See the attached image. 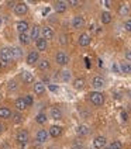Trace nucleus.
Returning <instances> with one entry per match:
<instances>
[{
	"mask_svg": "<svg viewBox=\"0 0 131 149\" xmlns=\"http://www.w3.org/2000/svg\"><path fill=\"white\" fill-rule=\"evenodd\" d=\"M21 79H23V82L24 83H33L34 82V76L28 70H23L21 72Z\"/></svg>",
	"mask_w": 131,
	"mask_h": 149,
	"instance_id": "f8f14e48",
	"label": "nucleus"
},
{
	"mask_svg": "<svg viewBox=\"0 0 131 149\" xmlns=\"http://www.w3.org/2000/svg\"><path fill=\"white\" fill-rule=\"evenodd\" d=\"M127 13H128V8H127V6H121V7H120V14L125 16Z\"/></svg>",
	"mask_w": 131,
	"mask_h": 149,
	"instance_id": "e433bc0d",
	"label": "nucleus"
},
{
	"mask_svg": "<svg viewBox=\"0 0 131 149\" xmlns=\"http://www.w3.org/2000/svg\"><path fill=\"white\" fill-rule=\"evenodd\" d=\"M35 120H37V123H38V124H45L48 118H47V116H45L44 113H40L38 116L35 117Z\"/></svg>",
	"mask_w": 131,
	"mask_h": 149,
	"instance_id": "c756f323",
	"label": "nucleus"
},
{
	"mask_svg": "<svg viewBox=\"0 0 131 149\" xmlns=\"http://www.w3.org/2000/svg\"><path fill=\"white\" fill-rule=\"evenodd\" d=\"M0 24H1V18H0Z\"/></svg>",
	"mask_w": 131,
	"mask_h": 149,
	"instance_id": "de8ad7c7",
	"label": "nucleus"
},
{
	"mask_svg": "<svg viewBox=\"0 0 131 149\" xmlns=\"http://www.w3.org/2000/svg\"><path fill=\"white\" fill-rule=\"evenodd\" d=\"M11 59H13V55H11V49H10V48L4 47V48L0 49V61H1L3 63H8Z\"/></svg>",
	"mask_w": 131,
	"mask_h": 149,
	"instance_id": "f03ea898",
	"label": "nucleus"
},
{
	"mask_svg": "<svg viewBox=\"0 0 131 149\" xmlns=\"http://www.w3.org/2000/svg\"><path fill=\"white\" fill-rule=\"evenodd\" d=\"M120 70H121L123 73H131V65L127 63V62H123V63L120 65Z\"/></svg>",
	"mask_w": 131,
	"mask_h": 149,
	"instance_id": "c85d7f7f",
	"label": "nucleus"
},
{
	"mask_svg": "<svg viewBox=\"0 0 131 149\" xmlns=\"http://www.w3.org/2000/svg\"><path fill=\"white\" fill-rule=\"evenodd\" d=\"M72 25H74L75 28H82L83 25H85V20H83V17L76 16L74 20H72Z\"/></svg>",
	"mask_w": 131,
	"mask_h": 149,
	"instance_id": "4468645a",
	"label": "nucleus"
},
{
	"mask_svg": "<svg viewBox=\"0 0 131 149\" xmlns=\"http://www.w3.org/2000/svg\"><path fill=\"white\" fill-rule=\"evenodd\" d=\"M61 135H62V128H61V127L54 125V127H51V128H49V136H52V138H58V136H61Z\"/></svg>",
	"mask_w": 131,
	"mask_h": 149,
	"instance_id": "1a4fd4ad",
	"label": "nucleus"
},
{
	"mask_svg": "<svg viewBox=\"0 0 131 149\" xmlns=\"http://www.w3.org/2000/svg\"><path fill=\"white\" fill-rule=\"evenodd\" d=\"M49 114H51V117H52L54 120H59V118L62 117V113H61V110H59V108H57V107H52V108H51Z\"/></svg>",
	"mask_w": 131,
	"mask_h": 149,
	"instance_id": "412c9836",
	"label": "nucleus"
},
{
	"mask_svg": "<svg viewBox=\"0 0 131 149\" xmlns=\"http://www.w3.org/2000/svg\"><path fill=\"white\" fill-rule=\"evenodd\" d=\"M48 89H49L51 91H52V93H57V91L59 90V87H58L57 84H49V86H48Z\"/></svg>",
	"mask_w": 131,
	"mask_h": 149,
	"instance_id": "f704fd0d",
	"label": "nucleus"
},
{
	"mask_svg": "<svg viewBox=\"0 0 131 149\" xmlns=\"http://www.w3.org/2000/svg\"><path fill=\"white\" fill-rule=\"evenodd\" d=\"M93 146L96 149H103L106 146V138L104 136H96L93 139Z\"/></svg>",
	"mask_w": 131,
	"mask_h": 149,
	"instance_id": "39448f33",
	"label": "nucleus"
},
{
	"mask_svg": "<svg viewBox=\"0 0 131 149\" xmlns=\"http://www.w3.org/2000/svg\"><path fill=\"white\" fill-rule=\"evenodd\" d=\"M76 132L79 134V135H88L89 134V127L88 125H79L78 128H76Z\"/></svg>",
	"mask_w": 131,
	"mask_h": 149,
	"instance_id": "b1692460",
	"label": "nucleus"
},
{
	"mask_svg": "<svg viewBox=\"0 0 131 149\" xmlns=\"http://www.w3.org/2000/svg\"><path fill=\"white\" fill-rule=\"evenodd\" d=\"M55 10H57V13H65L66 10V1L64 0H59L55 3Z\"/></svg>",
	"mask_w": 131,
	"mask_h": 149,
	"instance_id": "2eb2a0df",
	"label": "nucleus"
},
{
	"mask_svg": "<svg viewBox=\"0 0 131 149\" xmlns=\"http://www.w3.org/2000/svg\"><path fill=\"white\" fill-rule=\"evenodd\" d=\"M42 35H44L45 40H52V38H54V31H52V28L44 27V28H42Z\"/></svg>",
	"mask_w": 131,
	"mask_h": 149,
	"instance_id": "dca6fc26",
	"label": "nucleus"
},
{
	"mask_svg": "<svg viewBox=\"0 0 131 149\" xmlns=\"http://www.w3.org/2000/svg\"><path fill=\"white\" fill-rule=\"evenodd\" d=\"M27 10H28V7H27L25 3H17L16 7H14V13L17 16H23V14L27 13Z\"/></svg>",
	"mask_w": 131,
	"mask_h": 149,
	"instance_id": "423d86ee",
	"label": "nucleus"
},
{
	"mask_svg": "<svg viewBox=\"0 0 131 149\" xmlns=\"http://www.w3.org/2000/svg\"><path fill=\"white\" fill-rule=\"evenodd\" d=\"M113 72H116V73H118V72H121V70H120V68H118V65H113Z\"/></svg>",
	"mask_w": 131,
	"mask_h": 149,
	"instance_id": "ea45409f",
	"label": "nucleus"
},
{
	"mask_svg": "<svg viewBox=\"0 0 131 149\" xmlns=\"http://www.w3.org/2000/svg\"><path fill=\"white\" fill-rule=\"evenodd\" d=\"M10 117H13V113L8 110V108H6V107H1L0 108V118H10Z\"/></svg>",
	"mask_w": 131,
	"mask_h": 149,
	"instance_id": "4be33fe9",
	"label": "nucleus"
},
{
	"mask_svg": "<svg viewBox=\"0 0 131 149\" xmlns=\"http://www.w3.org/2000/svg\"><path fill=\"white\" fill-rule=\"evenodd\" d=\"M38 59H40L38 52H37V51H31V52L27 55V63L33 66V65H35V63L38 62Z\"/></svg>",
	"mask_w": 131,
	"mask_h": 149,
	"instance_id": "20e7f679",
	"label": "nucleus"
},
{
	"mask_svg": "<svg viewBox=\"0 0 131 149\" xmlns=\"http://www.w3.org/2000/svg\"><path fill=\"white\" fill-rule=\"evenodd\" d=\"M104 149H110V146H109V148H104Z\"/></svg>",
	"mask_w": 131,
	"mask_h": 149,
	"instance_id": "49530a36",
	"label": "nucleus"
},
{
	"mask_svg": "<svg viewBox=\"0 0 131 149\" xmlns=\"http://www.w3.org/2000/svg\"><path fill=\"white\" fill-rule=\"evenodd\" d=\"M90 44V35L89 34H82L81 37H79V45L81 47H88Z\"/></svg>",
	"mask_w": 131,
	"mask_h": 149,
	"instance_id": "9b49d317",
	"label": "nucleus"
},
{
	"mask_svg": "<svg viewBox=\"0 0 131 149\" xmlns=\"http://www.w3.org/2000/svg\"><path fill=\"white\" fill-rule=\"evenodd\" d=\"M17 30L20 34H25V31L28 30V23L27 21H18L17 23Z\"/></svg>",
	"mask_w": 131,
	"mask_h": 149,
	"instance_id": "f3484780",
	"label": "nucleus"
},
{
	"mask_svg": "<svg viewBox=\"0 0 131 149\" xmlns=\"http://www.w3.org/2000/svg\"><path fill=\"white\" fill-rule=\"evenodd\" d=\"M69 79H71V73L68 70H64L62 72V80L64 82H69Z\"/></svg>",
	"mask_w": 131,
	"mask_h": 149,
	"instance_id": "473e14b6",
	"label": "nucleus"
},
{
	"mask_svg": "<svg viewBox=\"0 0 131 149\" xmlns=\"http://www.w3.org/2000/svg\"><path fill=\"white\" fill-rule=\"evenodd\" d=\"M7 87L8 89H10V90H16V82H14V80H10V82H8V84H7Z\"/></svg>",
	"mask_w": 131,
	"mask_h": 149,
	"instance_id": "72a5a7b5",
	"label": "nucleus"
},
{
	"mask_svg": "<svg viewBox=\"0 0 131 149\" xmlns=\"http://www.w3.org/2000/svg\"><path fill=\"white\" fill-rule=\"evenodd\" d=\"M74 87L76 89V90H81V89H83V87H85V79H83V77L76 79V80L74 82Z\"/></svg>",
	"mask_w": 131,
	"mask_h": 149,
	"instance_id": "5701e85b",
	"label": "nucleus"
},
{
	"mask_svg": "<svg viewBox=\"0 0 131 149\" xmlns=\"http://www.w3.org/2000/svg\"><path fill=\"white\" fill-rule=\"evenodd\" d=\"M110 149H123V143H121L120 141L111 142V145H110Z\"/></svg>",
	"mask_w": 131,
	"mask_h": 149,
	"instance_id": "7c9ffc66",
	"label": "nucleus"
},
{
	"mask_svg": "<svg viewBox=\"0 0 131 149\" xmlns=\"http://www.w3.org/2000/svg\"><path fill=\"white\" fill-rule=\"evenodd\" d=\"M31 40H34V41L37 42L38 40H40V27L38 25H34V28L31 30Z\"/></svg>",
	"mask_w": 131,
	"mask_h": 149,
	"instance_id": "a211bd4d",
	"label": "nucleus"
},
{
	"mask_svg": "<svg viewBox=\"0 0 131 149\" xmlns=\"http://www.w3.org/2000/svg\"><path fill=\"white\" fill-rule=\"evenodd\" d=\"M130 96H131V91H130Z\"/></svg>",
	"mask_w": 131,
	"mask_h": 149,
	"instance_id": "09e8293b",
	"label": "nucleus"
},
{
	"mask_svg": "<svg viewBox=\"0 0 131 149\" xmlns=\"http://www.w3.org/2000/svg\"><path fill=\"white\" fill-rule=\"evenodd\" d=\"M61 42H62L64 45L66 44V35H61Z\"/></svg>",
	"mask_w": 131,
	"mask_h": 149,
	"instance_id": "79ce46f5",
	"label": "nucleus"
},
{
	"mask_svg": "<svg viewBox=\"0 0 131 149\" xmlns=\"http://www.w3.org/2000/svg\"><path fill=\"white\" fill-rule=\"evenodd\" d=\"M89 99H90V101H92L95 106H102V104L104 103V96H103L102 93H99V91H93V93H90Z\"/></svg>",
	"mask_w": 131,
	"mask_h": 149,
	"instance_id": "f257e3e1",
	"label": "nucleus"
},
{
	"mask_svg": "<svg viewBox=\"0 0 131 149\" xmlns=\"http://www.w3.org/2000/svg\"><path fill=\"white\" fill-rule=\"evenodd\" d=\"M55 59H57V62L59 65H66V63L69 62V56L66 55L65 52H58Z\"/></svg>",
	"mask_w": 131,
	"mask_h": 149,
	"instance_id": "0eeeda50",
	"label": "nucleus"
},
{
	"mask_svg": "<svg viewBox=\"0 0 131 149\" xmlns=\"http://www.w3.org/2000/svg\"><path fill=\"white\" fill-rule=\"evenodd\" d=\"M13 121L17 123V124L21 123V121H23V116H21L20 113H14V114H13Z\"/></svg>",
	"mask_w": 131,
	"mask_h": 149,
	"instance_id": "2f4dec72",
	"label": "nucleus"
},
{
	"mask_svg": "<svg viewBox=\"0 0 131 149\" xmlns=\"http://www.w3.org/2000/svg\"><path fill=\"white\" fill-rule=\"evenodd\" d=\"M121 116H123V118H124V120H127V114H125L124 111H123V113H121Z\"/></svg>",
	"mask_w": 131,
	"mask_h": 149,
	"instance_id": "c03bdc74",
	"label": "nucleus"
},
{
	"mask_svg": "<svg viewBox=\"0 0 131 149\" xmlns=\"http://www.w3.org/2000/svg\"><path fill=\"white\" fill-rule=\"evenodd\" d=\"M37 48H38V51L47 49V40H45V38H40V40L37 41Z\"/></svg>",
	"mask_w": 131,
	"mask_h": 149,
	"instance_id": "bb28decb",
	"label": "nucleus"
},
{
	"mask_svg": "<svg viewBox=\"0 0 131 149\" xmlns=\"http://www.w3.org/2000/svg\"><path fill=\"white\" fill-rule=\"evenodd\" d=\"M49 136V131H45V130H40L37 135H35V141L38 142V143H44V142L48 139Z\"/></svg>",
	"mask_w": 131,
	"mask_h": 149,
	"instance_id": "7ed1b4c3",
	"label": "nucleus"
},
{
	"mask_svg": "<svg viewBox=\"0 0 131 149\" xmlns=\"http://www.w3.org/2000/svg\"><path fill=\"white\" fill-rule=\"evenodd\" d=\"M14 104H16V108H17V110H25V108L28 107V106H27V103H25V99H24V97H18V99L14 101Z\"/></svg>",
	"mask_w": 131,
	"mask_h": 149,
	"instance_id": "ddd939ff",
	"label": "nucleus"
},
{
	"mask_svg": "<svg viewBox=\"0 0 131 149\" xmlns=\"http://www.w3.org/2000/svg\"><path fill=\"white\" fill-rule=\"evenodd\" d=\"M24 99H25V103H27V106H31V104H33V97H31V96H25Z\"/></svg>",
	"mask_w": 131,
	"mask_h": 149,
	"instance_id": "4c0bfd02",
	"label": "nucleus"
},
{
	"mask_svg": "<svg viewBox=\"0 0 131 149\" xmlns=\"http://www.w3.org/2000/svg\"><path fill=\"white\" fill-rule=\"evenodd\" d=\"M17 141L20 142V143H27L28 142V132L27 131H20V132L17 134Z\"/></svg>",
	"mask_w": 131,
	"mask_h": 149,
	"instance_id": "9d476101",
	"label": "nucleus"
},
{
	"mask_svg": "<svg viewBox=\"0 0 131 149\" xmlns=\"http://www.w3.org/2000/svg\"><path fill=\"white\" fill-rule=\"evenodd\" d=\"M124 28H125L127 31H130L131 33V20H127V21L124 23Z\"/></svg>",
	"mask_w": 131,
	"mask_h": 149,
	"instance_id": "c9c22d12",
	"label": "nucleus"
},
{
	"mask_svg": "<svg viewBox=\"0 0 131 149\" xmlns=\"http://www.w3.org/2000/svg\"><path fill=\"white\" fill-rule=\"evenodd\" d=\"M45 91V86H44V83L42 82H37L34 84V93H37V94H42Z\"/></svg>",
	"mask_w": 131,
	"mask_h": 149,
	"instance_id": "aec40b11",
	"label": "nucleus"
},
{
	"mask_svg": "<svg viewBox=\"0 0 131 149\" xmlns=\"http://www.w3.org/2000/svg\"><path fill=\"white\" fill-rule=\"evenodd\" d=\"M11 55H13V59H20L23 56V51L18 47H13L11 48Z\"/></svg>",
	"mask_w": 131,
	"mask_h": 149,
	"instance_id": "6ab92c4d",
	"label": "nucleus"
},
{
	"mask_svg": "<svg viewBox=\"0 0 131 149\" xmlns=\"http://www.w3.org/2000/svg\"><path fill=\"white\" fill-rule=\"evenodd\" d=\"M110 21H111V14L109 11H103L102 13V23L103 24H109Z\"/></svg>",
	"mask_w": 131,
	"mask_h": 149,
	"instance_id": "cd10ccee",
	"label": "nucleus"
},
{
	"mask_svg": "<svg viewBox=\"0 0 131 149\" xmlns=\"http://www.w3.org/2000/svg\"><path fill=\"white\" fill-rule=\"evenodd\" d=\"M1 131H3V125L0 124V132H1Z\"/></svg>",
	"mask_w": 131,
	"mask_h": 149,
	"instance_id": "a18cd8bd",
	"label": "nucleus"
},
{
	"mask_svg": "<svg viewBox=\"0 0 131 149\" xmlns=\"http://www.w3.org/2000/svg\"><path fill=\"white\" fill-rule=\"evenodd\" d=\"M49 61L48 59H41L40 61V63H38V68H40V70H48L49 69Z\"/></svg>",
	"mask_w": 131,
	"mask_h": 149,
	"instance_id": "393cba45",
	"label": "nucleus"
},
{
	"mask_svg": "<svg viewBox=\"0 0 131 149\" xmlns=\"http://www.w3.org/2000/svg\"><path fill=\"white\" fill-rule=\"evenodd\" d=\"M125 59H128V61H131V51H128V52L125 54Z\"/></svg>",
	"mask_w": 131,
	"mask_h": 149,
	"instance_id": "37998d69",
	"label": "nucleus"
},
{
	"mask_svg": "<svg viewBox=\"0 0 131 149\" xmlns=\"http://www.w3.org/2000/svg\"><path fill=\"white\" fill-rule=\"evenodd\" d=\"M92 86H93L95 89H102V87L104 86V79L100 77V76H95V77L92 79Z\"/></svg>",
	"mask_w": 131,
	"mask_h": 149,
	"instance_id": "6e6552de",
	"label": "nucleus"
},
{
	"mask_svg": "<svg viewBox=\"0 0 131 149\" xmlns=\"http://www.w3.org/2000/svg\"><path fill=\"white\" fill-rule=\"evenodd\" d=\"M30 40H31V37H30V35H27V34H20V35H18V41L21 42L23 45L30 44Z\"/></svg>",
	"mask_w": 131,
	"mask_h": 149,
	"instance_id": "a878e982",
	"label": "nucleus"
},
{
	"mask_svg": "<svg viewBox=\"0 0 131 149\" xmlns=\"http://www.w3.org/2000/svg\"><path fill=\"white\" fill-rule=\"evenodd\" d=\"M74 149H85V148H83V145H81V143H75Z\"/></svg>",
	"mask_w": 131,
	"mask_h": 149,
	"instance_id": "a19ab883",
	"label": "nucleus"
},
{
	"mask_svg": "<svg viewBox=\"0 0 131 149\" xmlns=\"http://www.w3.org/2000/svg\"><path fill=\"white\" fill-rule=\"evenodd\" d=\"M68 3H69L71 6H78L81 1H78V0H71V1H68Z\"/></svg>",
	"mask_w": 131,
	"mask_h": 149,
	"instance_id": "58836bf2",
	"label": "nucleus"
}]
</instances>
